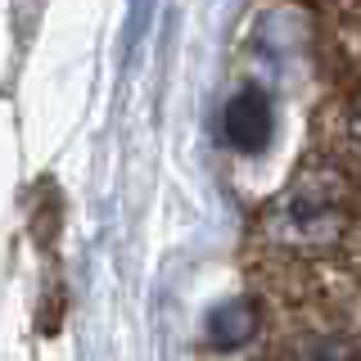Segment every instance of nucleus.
<instances>
[{
  "mask_svg": "<svg viewBox=\"0 0 361 361\" xmlns=\"http://www.w3.org/2000/svg\"><path fill=\"white\" fill-rule=\"evenodd\" d=\"M226 131H231V140L240 145V149H257V145L267 140V131H271L267 99L257 95V90H240V99H235L231 113H226Z\"/></svg>",
  "mask_w": 361,
  "mask_h": 361,
  "instance_id": "f257e3e1",
  "label": "nucleus"
},
{
  "mask_svg": "<svg viewBox=\"0 0 361 361\" xmlns=\"http://www.w3.org/2000/svg\"><path fill=\"white\" fill-rule=\"evenodd\" d=\"M293 361H361L353 343H343V338H312V343L298 348V357Z\"/></svg>",
  "mask_w": 361,
  "mask_h": 361,
  "instance_id": "f03ea898",
  "label": "nucleus"
}]
</instances>
